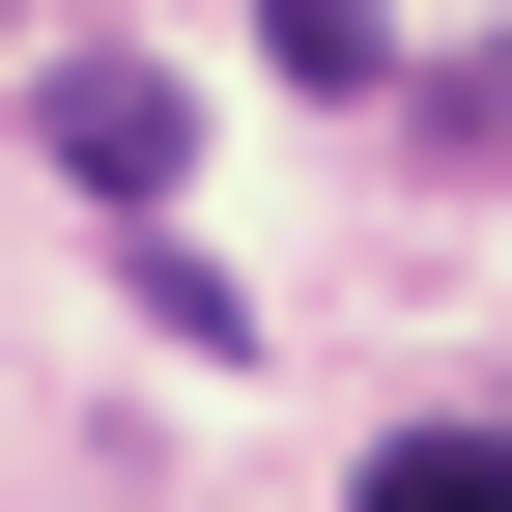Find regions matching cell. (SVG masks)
Returning a JSON list of instances; mask_svg holds the SVG:
<instances>
[{
    "label": "cell",
    "instance_id": "obj_2",
    "mask_svg": "<svg viewBox=\"0 0 512 512\" xmlns=\"http://www.w3.org/2000/svg\"><path fill=\"white\" fill-rule=\"evenodd\" d=\"M370 512H512V427H399V456H370Z\"/></svg>",
    "mask_w": 512,
    "mask_h": 512
},
{
    "label": "cell",
    "instance_id": "obj_1",
    "mask_svg": "<svg viewBox=\"0 0 512 512\" xmlns=\"http://www.w3.org/2000/svg\"><path fill=\"white\" fill-rule=\"evenodd\" d=\"M29 114H57V171H86V200H114V228H143V200H171V171H200V86H171V57H57V86H29Z\"/></svg>",
    "mask_w": 512,
    "mask_h": 512
},
{
    "label": "cell",
    "instance_id": "obj_4",
    "mask_svg": "<svg viewBox=\"0 0 512 512\" xmlns=\"http://www.w3.org/2000/svg\"><path fill=\"white\" fill-rule=\"evenodd\" d=\"M484 114H512V86H484Z\"/></svg>",
    "mask_w": 512,
    "mask_h": 512
},
{
    "label": "cell",
    "instance_id": "obj_3",
    "mask_svg": "<svg viewBox=\"0 0 512 512\" xmlns=\"http://www.w3.org/2000/svg\"><path fill=\"white\" fill-rule=\"evenodd\" d=\"M256 57H285V86H370L399 29H370V0H256Z\"/></svg>",
    "mask_w": 512,
    "mask_h": 512
}]
</instances>
